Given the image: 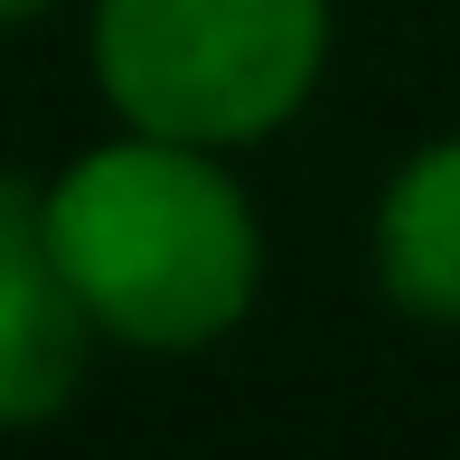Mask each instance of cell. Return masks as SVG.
I'll list each match as a JSON object with an SVG mask.
<instances>
[{
    "instance_id": "obj_1",
    "label": "cell",
    "mask_w": 460,
    "mask_h": 460,
    "mask_svg": "<svg viewBox=\"0 0 460 460\" xmlns=\"http://www.w3.org/2000/svg\"><path fill=\"white\" fill-rule=\"evenodd\" d=\"M48 244L85 320L122 348H217L263 291V226L226 151L122 122L66 179H48Z\"/></svg>"
},
{
    "instance_id": "obj_2",
    "label": "cell",
    "mask_w": 460,
    "mask_h": 460,
    "mask_svg": "<svg viewBox=\"0 0 460 460\" xmlns=\"http://www.w3.org/2000/svg\"><path fill=\"white\" fill-rule=\"evenodd\" d=\"M329 66V0H94V85L132 132L244 151Z\"/></svg>"
},
{
    "instance_id": "obj_3",
    "label": "cell",
    "mask_w": 460,
    "mask_h": 460,
    "mask_svg": "<svg viewBox=\"0 0 460 460\" xmlns=\"http://www.w3.org/2000/svg\"><path fill=\"white\" fill-rule=\"evenodd\" d=\"M94 339L103 329L85 320L48 244V188L0 160V432L57 423L85 385Z\"/></svg>"
},
{
    "instance_id": "obj_4",
    "label": "cell",
    "mask_w": 460,
    "mask_h": 460,
    "mask_svg": "<svg viewBox=\"0 0 460 460\" xmlns=\"http://www.w3.org/2000/svg\"><path fill=\"white\" fill-rule=\"evenodd\" d=\"M376 273L394 310L460 329V132L423 141L376 198Z\"/></svg>"
},
{
    "instance_id": "obj_5",
    "label": "cell",
    "mask_w": 460,
    "mask_h": 460,
    "mask_svg": "<svg viewBox=\"0 0 460 460\" xmlns=\"http://www.w3.org/2000/svg\"><path fill=\"white\" fill-rule=\"evenodd\" d=\"M57 0H0V29H29V19H48Z\"/></svg>"
}]
</instances>
